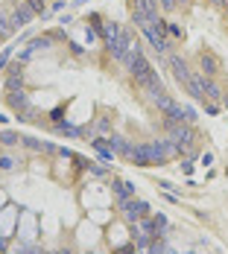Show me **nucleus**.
I'll return each instance as SVG.
<instances>
[{
    "label": "nucleus",
    "instance_id": "f03ea898",
    "mask_svg": "<svg viewBox=\"0 0 228 254\" xmlns=\"http://www.w3.org/2000/svg\"><path fill=\"white\" fill-rule=\"evenodd\" d=\"M12 167H15V161H12L9 155H6V158H0V170H12Z\"/></svg>",
    "mask_w": 228,
    "mask_h": 254
},
{
    "label": "nucleus",
    "instance_id": "f257e3e1",
    "mask_svg": "<svg viewBox=\"0 0 228 254\" xmlns=\"http://www.w3.org/2000/svg\"><path fill=\"white\" fill-rule=\"evenodd\" d=\"M120 207H123V216H126L129 222H138V219H144V216H147V210H150L144 202H132V199H129V202H123Z\"/></svg>",
    "mask_w": 228,
    "mask_h": 254
}]
</instances>
